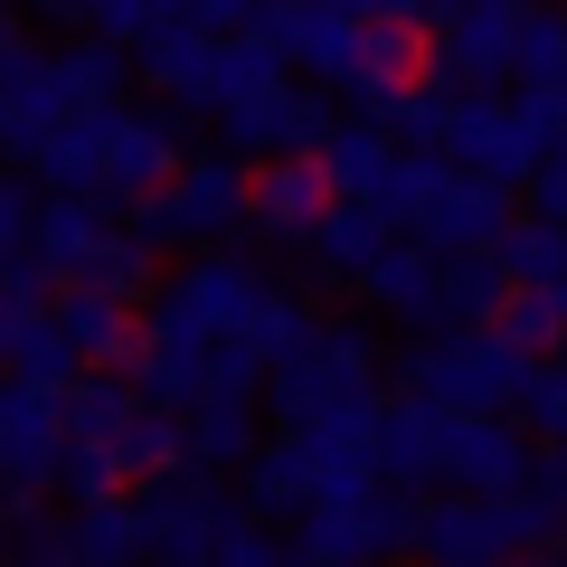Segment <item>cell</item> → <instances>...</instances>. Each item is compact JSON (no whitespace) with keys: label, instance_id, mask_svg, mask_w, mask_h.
Instances as JSON below:
<instances>
[{"label":"cell","instance_id":"6da1fadb","mask_svg":"<svg viewBox=\"0 0 567 567\" xmlns=\"http://www.w3.org/2000/svg\"><path fill=\"white\" fill-rule=\"evenodd\" d=\"M275 416L293 425V435L379 416V360H369L360 331H312V341L275 369Z\"/></svg>","mask_w":567,"mask_h":567},{"label":"cell","instance_id":"7a4b0ae2","mask_svg":"<svg viewBox=\"0 0 567 567\" xmlns=\"http://www.w3.org/2000/svg\"><path fill=\"white\" fill-rule=\"evenodd\" d=\"M529 379H539V360H520V350L483 322V331H454V341L425 350V360L406 369V398L435 406V416H492V406H511Z\"/></svg>","mask_w":567,"mask_h":567},{"label":"cell","instance_id":"3957f363","mask_svg":"<svg viewBox=\"0 0 567 567\" xmlns=\"http://www.w3.org/2000/svg\"><path fill=\"white\" fill-rule=\"evenodd\" d=\"M558 529V502L548 492H511V502H435L416 511V548L435 567H511L529 539H548Z\"/></svg>","mask_w":567,"mask_h":567},{"label":"cell","instance_id":"277c9868","mask_svg":"<svg viewBox=\"0 0 567 567\" xmlns=\"http://www.w3.org/2000/svg\"><path fill=\"white\" fill-rule=\"evenodd\" d=\"M435 483L454 502H511L529 483V445L502 416H445L435 425Z\"/></svg>","mask_w":567,"mask_h":567},{"label":"cell","instance_id":"5b68a950","mask_svg":"<svg viewBox=\"0 0 567 567\" xmlns=\"http://www.w3.org/2000/svg\"><path fill=\"white\" fill-rule=\"evenodd\" d=\"M502 66H520V10H445L425 20V76L435 85H492Z\"/></svg>","mask_w":567,"mask_h":567},{"label":"cell","instance_id":"8992f818","mask_svg":"<svg viewBox=\"0 0 567 567\" xmlns=\"http://www.w3.org/2000/svg\"><path fill=\"white\" fill-rule=\"evenodd\" d=\"M246 218V171L218 162V152H199V162H181V181L162 189V199L142 208V246L162 237H218V227Z\"/></svg>","mask_w":567,"mask_h":567},{"label":"cell","instance_id":"52a82bcc","mask_svg":"<svg viewBox=\"0 0 567 567\" xmlns=\"http://www.w3.org/2000/svg\"><path fill=\"white\" fill-rule=\"evenodd\" d=\"M331 208H341V189H331L322 152H284V162L246 171V218H256L265 237H312Z\"/></svg>","mask_w":567,"mask_h":567},{"label":"cell","instance_id":"ba28073f","mask_svg":"<svg viewBox=\"0 0 567 567\" xmlns=\"http://www.w3.org/2000/svg\"><path fill=\"white\" fill-rule=\"evenodd\" d=\"M181 133H171L162 114H104V199H133V189H152V199H162L171 181H181Z\"/></svg>","mask_w":567,"mask_h":567},{"label":"cell","instance_id":"9c48e42d","mask_svg":"<svg viewBox=\"0 0 567 567\" xmlns=\"http://www.w3.org/2000/svg\"><path fill=\"white\" fill-rule=\"evenodd\" d=\"M502 189L492 181H464V171H445V181H435V199L416 208V237H425V256L435 265H454L464 256V246H502Z\"/></svg>","mask_w":567,"mask_h":567},{"label":"cell","instance_id":"30bf717a","mask_svg":"<svg viewBox=\"0 0 567 567\" xmlns=\"http://www.w3.org/2000/svg\"><path fill=\"white\" fill-rule=\"evenodd\" d=\"M133 425H142V398L123 379H76V388H66V445H76V454H114V464H123ZM123 483H133V473H123Z\"/></svg>","mask_w":567,"mask_h":567},{"label":"cell","instance_id":"8fae6325","mask_svg":"<svg viewBox=\"0 0 567 567\" xmlns=\"http://www.w3.org/2000/svg\"><path fill=\"white\" fill-rule=\"evenodd\" d=\"M58 331H66L76 360H133V350H142V312L114 303V293H85V284L58 293Z\"/></svg>","mask_w":567,"mask_h":567},{"label":"cell","instance_id":"7c38bea8","mask_svg":"<svg viewBox=\"0 0 567 567\" xmlns=\"http://www.w3.org/2000/svg\"><path fill=\"white\" fill-rule=\"evenodd\" d=\"M104 237H114V227L95 218V199H48V208H39V227H29V265L76 284L85 265L104 256Z\"/></svg>","mask_w":567,"mask_h":567},{"label":"cell","instance_id":"4fadbf2b","mask_svg":"<svg viewBox=\"0 0 567 567\" xmlns=\"http://www.w3.org/2000/svg\"><path fill=\"white\" fill-rule=\"evenodd\" d=\"M360 284H369V303H379V312H406V322H445V265L425 256V246H406V256L388 246V256L369 265Z\"/></svg>","mask_w":567,"mask_h":567},{"label":"cell","instance_id":"5bb4252c","mask_svg":"<svg viewBox=\"0 0 567 567\" xmlns=\"http://www.w3.org/2000/svg\"><path fill=\"white\" fill-rule=\"evenodd\" d=\"M492 265H502L511 293H558V284H567V227L511 218V227H502V246H492Z\"/></svg>","mask_w":567,"mask_h":567},{"label":"cell","instance_id":"9a60e30c","mask_svg":"<svg viewBox=\"0 0 567 567\" xmlns=\"http://www.w3.org/2000/svg\"><path fill=\"white\" fill-rule=\"evenodd\" d=\"M142 558V502H85L66 520V567H133Z\"/></svg>","mask_w":567,"mask_h":567},{"label":"cell","instance_id":"2e32d148","mask_svg":"<svg viewBox=\"0 0 567 567\" xmlns=\"http://www.w3.org/2000/svg\"><path fill=\"white\" fill-rule=\"evenodd\" d=\"M312 256H322L331 275H369V265L388 256V227L369 218V208H350V199H341L322 227H312Z\"/></svg>","mask_w":567,"mask_h":567},{"label":"cell","instance_id":"e0dca14e","mask_svg":"<svg viewBox=\"0 0 567 567\" xmlns=\"http://www.w3.org/2000/svg\"><path fill=\"white\" fill-rule=\"evenodd\" d=\"M189 454H199V464H237L246 454V398H208L199 416H189Z\"/></svg>","mask_w":567,"mask_h":567},{"label":"cell","instance_id":"ac0fdd59","mask_svg":"<svg viewBox=\"0 0 567 567\" xmlns=\"http://www.w3.org/2000/svg\"><path fill=\"white\" fill-rule=\"evenodd\" d=\"M29 227H39V199H29L20 181H0V275L29 256Z\"/></svg>","mask_w":567,"mask_h":567},{"label":"cell","instance_id":"d6986e66","mask_svg":"<svg viewBox=\"0 0 567 567\" xmlns=\"http://www.w3.org/2000/svg\"><path fill=\"white\" fill-rule=\"evenodd\" d=\"M529 425H548V445H567V369H539V379L520 388Z\"/></svg>","mask_w":567,"mask_h":567},{"label":"cell","instance_id":"ffe728a7","mask_svg":"<svg viewBox=\"0 0 567 567\" xmlns=\"http://www.w3.org/2000/svg\"><path fill=\"white\" fill-rule=\"evenodd\" d=\"M529 199H539V227H567V162L529 171Z\"/></svg>","mask_w":567,"mask_h":567},{"label":"cell","instance_id":"44dd1931","mask_svg":"<svg viewBox=\"0 0 567 567\" xmlns=\"http://www.w3.org/2000/svg\"><path fill=\"white\" fill-rule=\"evenodd\" d=\"M539 492H548V502L567 511V445H548V483H539Z\"/></svg>","mask_w":567,"mask_h":567},{"label":"cell","instance_id":"7402d4cb","mask_svg":"<svg viewBox=\"0 0 567 567\" xmlns=\"http://www.w3.org/2000/svg\"><path fill=\"white\" fill-rule=\"evenodd\" d=\"M548 312H558V322H567V284H558V293H548Z\"/></svg>","mask_w":567,"mask_h":567},{"label":"cell","instance_id":"603a6c76","mask_svg":"<svg viewBox=\"0 0 567 567\" xmlns=\"http://www.w3.org/2000/svg\"><path fill=\"white\" fill-rule=\"evenodd\" d=\"M0 548H10V520H0Z\"/></svg>","mask_w":567,"mask_h":567}]
</instances>
